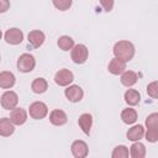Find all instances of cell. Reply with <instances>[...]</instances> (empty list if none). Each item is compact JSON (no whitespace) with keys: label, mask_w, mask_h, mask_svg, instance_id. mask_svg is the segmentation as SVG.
<instances>
[{"label":"cell","mask_w":158,"mask_h":158,"mask_svg":"<svg viewBox=\"0 0 158 158\" xmlns=\"http://www.w3.org/2000/svg\"><path fill=\"white\" fill-rule=\"evenodd\" d=\"M135 46L132 42L130 41H126V40H122V41H118L115 43L114 46V54L115 57L117 58H121L126 62H130L133 57H135Z\"/></svg>","instance_id":"6da1fadb"},{"label":"cell","mask_w":158,"mask_h":158,"mask_svg":"<svg viewBox=\"0 0 158 158\" xmlns=\"http://www.w3.org/2000/svg\"><path fill=\"white\" fill-rule=\"evenodd\" d=\"M36 67V59L30 53H23L17 59V69L21 73H30Z\"/></svg>","instance_id":"7a4b0ae2"},{"label":"cell","mask_w":158,"mask_h":158,"mask_svg":"<svg viewBox=\"0 0 158 158\" xmlns=\"http://www.w3.org/2000/svg\"><path fill=\"white\" fill-rule=\"evenodd\" d=\"M88 56H89V51L86 48L85 44H75L72 51H70V57H72V60L75 63V64H84L88 59Z\"/></svg>","instance_id":"3957f363"},{"label":"cell","mask_w":158,"mask_h":158,"mask_svg":"<svg viewBox=\"0 0 158 158\" xmlns=\"http://www.w3.org/2000/svg\"><path fill=\"white\" fill-rule=\"evenodd\" d=\"M28 114L35 120H42L48 114V106L42 101H35L28 107Z\"/></svg>","instance_id":"277c9868"},{"label":"cell","mask_w":158,"mask_h":158,"mask_svg":"<svg viewBox=\"0 0 158 158\" xmlns=\"http://www.w3.org/2000/svg\"><path fill=\"white\" fill-rule=\"evenodd\" d=\"M0 102H1L2 109L11 111L12 109H15V107L17 106L19 96H17V94H16L15 91H12V90H6V91L1 95Z\"/></svg>","instance_id":"5b68a950"},{"label":"cell","mask_w":158,"mask_h":158,"mask_svg":"<svg viewBox=\"0 0 158 158\" xmlns=\"http://www.w3.org/2000/svg\"><path fill=\"white\" fill-rule=\"evenodd\" d=\"M73 80H74L73 73L69 69H65V68L59 69L54 75V83L59 86H68L73 83Z\"/></svg>","instance_id":"8992f818"},{"label":"cell","mask_w":158,"mask_h":158,"mask_svg":"<svg viewBox=\"0 0 158 158\" xmlns=\"http://www.w3.org/2000/svg\"><path fill=\"white\" fill-rule=\"evenodd\" d=\"M4 40L6 41V43L12 44V46L20 44V43L23 41V32H22L20 28H16V27L9 28V30L4 33Z\"/></svg>","instance_id":"52a82bcc"},{"label":"cell","mask_w":158,"mask_h":158,"mask_svg":"<svg viewBox=\"0 0 158 158\" xmlns=\"http://www.w3.org/2000/svg\"><path fill=\"white\" fill-rule=\"evenodd\" d=\"M64 95L70 102H79L84 96V91L79 85H68L64 90Z\"/></svg>","instance_id":"ba28073f"},{"label":"cell","mask_w":158,"mask_h":158,"mask_svg":"<svg viewBox=\"0 0 158 158\" xmlns=\"http://www.w3.org/2000/svg\"><path fill=\"white\" fill-rule=\"evenodd\" d=\"M70 151H72V154L75 158H85L89 154L88 144H86V142H84L81 139L74 141L70 146Z\"/></svg>","instance_id":"9c48e42d"},{"label":"cell","mask_w":158,"mask_h":158,"mask_svg":"<svg viewBox=\"0 0 158 158\" xmlns=\"http://www.w3.org/2000/svg\"><path fill=\"white\" fill-rule=\"evenodd\" d=\"M126 60L121 59V58H112L107 65V70L109 73H111L112 75H121L125 70H126Z\"/></svg>","instance_id":"30bf717a"},{"label":"cell","mask_w":158,"mask_h":158,"mask_svg":"<svg viewBox=\"0 0 158 158\" xmlns=\"http://www.w3.org/2000/svg\"><path fill=\"white\" fill-rule=\"evenodd\" d=\"M44 40H46V36L42 31L40 30H33L28 33L27 36V41H28V44L33 48H38L41 47L43 43H44Z\"/></svg>","instance_id":"8fae6325"},{"label":"cell","mask_w":158,"mask_h":158,"mask_svg":"<svg viewBox=\"0 0 158 158\" xmlns=\"http://www.w3.org/2000/svg\"><path fill=\"white\" fill-rule=\"evenodd\" d=\"M10 120L14 122V125H23L27 120V112L25 109L21 107H15L10 111Z\"/></svg>","instance_id":"7c38bea8"},{"label":"cell","mask_w":158,"mask_h":158,"mask_svg":"<svg viewBox=\"0 0 158 158\" xmlns=\"http://www.w3.org/2000/svg\"><path fill=\"white\" fill-rule=\"evenodd\" d=\"M49 121L54 126H63V125L67 123L68 116H67V114L63 110L56 109V110L51 111V114H49Z\"/></svg>","instance_id":"4fadbf2b"},{"label":"cell","mask_w":158,"mask_h":158,"mask_svg":"<svg viewBox=\"0 0 158 158\" xmlns=\"http://www.w3.org/2000/svg\"><path fill=\"white\" fill-rule=\"evenodd\" d=\"M15 83H16V78L14 73L7 70H2L0 73V86L2 89H10L15 85Z\"/></svg>","instance_id":"5bb4252c"},{"label":"cell","mask_w":158,"mask_h":158,"mask_svg":"<svg viewBox=\"0 0 158 158\" xmlns=\"http://www.w3.org/2000/svg\"><path fill=\"white\" fill-rule=\"evenodd\" d=\"M78 125H79L80 130L86 136H89L90 130H91V126H93V116L90 114H81L79 116V118H78Z\"/></svg>","instance_id":"9a60e30c"},{"label":"cell","mask_w":158,"mask_h":158,"mask_svg":"<svg viewBox=\"0 0 158 158\" xmlns=\"http://www.w3.org/2000/svg\"><path fill=\"white\" fill-rule=\"evenodd\" d=\"M144 133H146V131H144V127L142 125H135L127 131L126 136H127V139H130L132 142H136V141L142 139Z\"/></svg>","instance_id":"2e32d148"},{"label":"cell","mask_w":158,"mask_h":158,"mask_svg":"<svg viewBox=\"0 0 158 158\" xmlns=\"http://www.w3.org/2000/svg\"><path fill=\"white\" fill-rule=\"evenodd\" d=\"M138 80V75L133 72V70H125L122 74H121V78H120V81L123 86L126 88H131L133 86Z\"/></svg>","instance_id":"e0dca14e"},{"label":"cell","mask_w":158,"mask_h":158,"mask_svg":"<svg viewBox=\"0 0 158 158\" xmlns=\"http://www.w3.org/2000/svg\"><path fill=\"white\" fill-rule=\"evenodd\" d=\"M15 132L14 122L10 120V117H2L0 120V135L2 137H9Z\"/></svg>","instance_id":"ac0fdd59"},{"label":"cell","mask_w":158,"mask_h":158,"mask_svg":"<svg viewBox=\"0 0 158 158\" xmlns=\"http://www.w3.org/2000/svg\"><path fill=\"white\" fill-rule=\"evenodd\" d=\"M123 99L127 105L130 106H136L141 101V94L136 89H127L123 94Z\"/></svg>","instance_id":"d6986e66"},{"label":"cell","mask_w":158,"mask_h":158,"mask_svg":"<svg viewBox=\"0 0 158 158\" xmlns=\"http://www.w3.org/2000/svg\"><path fill=\"white\" fill-rule=\"evenodd\" d=\"M121 120L126 125H133L137 121V111L132 107L123 109L121 111Z\"/></svg>","instance_id":"ffe728a7"},{"label":"cell","mask_w":158,"mask_h":158,"mask_svg":"<svg viewBox=\"0 0 158 158\" xmlns=\"http://www.w3.org/2000/svg\"><path fill=\"white\" fill-rule=\"evenodd\" d=\"M130 156L132 158H144L146 156V147L139 141H136L130 147Z\"/></svg>","instance_id":"44dd1931"},{"label":"cell","mask_w":158,"mask_h":158,"mask_svg":"<svg viewBox=\"0 0 158 158\" xmlns=\"http://www.w3.org/2000/svg\"><path fill=\"white\" fill-rule=\"evenodd\" d=\"M31 89L35 94H43L48 89V83L44 78H36L31 84Z\"/></svg>","instance_id":"7402d4cb"},{"label":"cell","mask_w":158,"mask_h":158,"mask_svg":"<svg viewBox=\"0 0 158 158\" xmlns=\"http://www.w3.org/2000/svg\"><path fill=\"white\" fill-rule=\"evenodd\" d=\"M57 44L58 47L62 49V51H72V48L75 46L74 44V40L69 36H60L57 41Z\"/></svg>","instance_id":"603a6c76"},{"label":"cell","mask_w":158,"mask_h":158,"mask_svg":"<svg viewBox=\"0 0 158 158\" xmlns=\"http://www.w3.org/2000/svg\"><path fill=\"white\" fill-rule=\"evenodd\" d=\"M111 157L112 158H128L130 157V151L126 146L123 144H120V146H116L111 153Z\"/></svg>","instance_id":"cb8c5ba5"},{"label":"cell","mask_w":158,"mask_h":158,"mask_svg":"<svg viewBox=\"0 0 158 158\" xmlns=\"http://www.w3.org/2000/svg\"><path fill=\"white\" fill-rule=\"evenodd\" d=\"M146 127L147 128H156L158 130V112H153L149 114L146 117Z\"/></svg>","instance_id":"d4e9b609"},{"label":"cell","mask_w":158,"mask_h":158,"mask_svg":"<svg viewBox=\"0 0 158 158\" xmlns=\"http://www.w3.org/2000/svg\"><path fill=\"white\" fill-rule=\"evenodd\" d=\"M54 7L59 11H67L70 9L72 4H73V0H52Z\"/></svg>","instance_id":"484cf974"},{"label":"cell","mask_w":158,"mask_h":158,"mask_svg":"<svg viewBox=\"0 0 158 158\" xmlns=\"http://www.w3.org/2000/svg\"><path fill=\"white\" fill-rule=\"evenodd\" d=\"M147 94L152 99H158V80H154L147 85Z\"/></svg>","instance_id":"4316f807"},{"label":"cell","mask_w":158,"mask_h":158,"mask_svg":"<svg viewBox=\"0 0 158 158\" xmlns=\"http://www.w3.org/2000/svg\"><path fill=\"white\" fill-rule=\"evenodd\" d=\"M144 137L151 143L158 142V130H156V128H147V131L144 133Z\"/></svg>","instance_id":"83f0119b"},{"label":"cell","mask_w":158,"mask_h":158,"mask_svg":"<svg viewBox=\"0 0 158 158\" xmlns=\"http://www.w3.org/2000/svg\"><path fill=\"white\" fill-rule=\"evenodd\" d=\"M100 5L104 9V11L110 12L114 9V0H100Z\"/></svg>","instance_id":"f1b7e54d"},{"label":"cell","mask_w":158,"mask_h":158,"mask_svg":"<svg viewBox=\"0 0 158 158\" xmlns=\"http://www.w3.org/2000/svg\"><path fill=\"white\" fill-rule=\"evenodd\" d=\"M10 7V1L9 0H0V12H6Z\"/></svg>","instance_id":"f546056e"}]
</instances>
